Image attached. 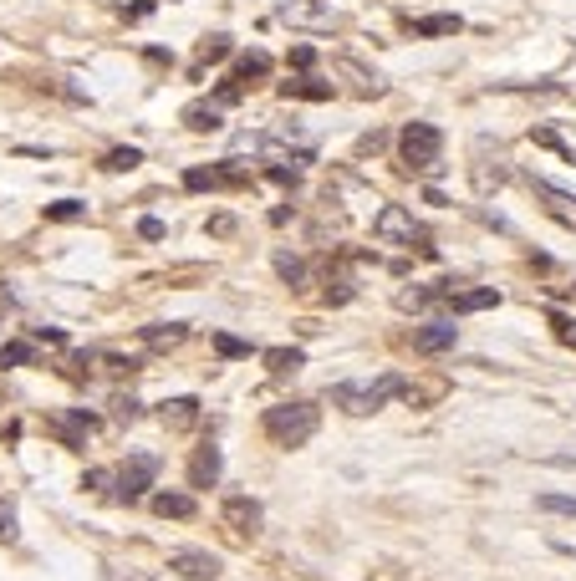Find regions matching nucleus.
Returning <instances> with one entry per match:
<instances>
[{
    "label": "nucleus",
    "instance_id": "412c9836",
    "mask_svg": "<svg viewBox=\"0 0 576 581\" xmlns=\"http://www.w3.org/2000/svg\"><path fill=\"white\" fill-rule=\"evenodd\" d=\"M184 123L194 128V133H214V128H220V107L214 103H194V107H184Z\"/></svg>",
    "mask_w": 576,
    "mask_h": 581
},
{
    "label": "nucleus",
    "instance_id": "a211bd4d",
    "mask_svg": "<svg viewBox=\"0 0 576 581\" xmlns=\"http://www.w3.org/2000/svg\"><path fill=\"white\" fill-rule=\"evenodd\" d=\"M281 97H301V103H327L331 97V82H322V77H296V82H281Z\"/></svg>",
    "mask_w": 576,
    "mask_h": 581
},
{
    "label": "nucleus",
    "instance_id": "f03ea898",
    "mask_svg": "<svg viewBox=\"0 0 576 581\" xmlns=\"http://www.w3.org/2000/svg\"><path fill=\"white\" fill-rule=\"evenodd\" d=\"M505 179H510V153H505V143H494L490 133H474L470 138V184L479 199H490L494 189H505Z\"/></svg>",
    "mask_w": 576,
    "mask_h": 581
},
{
    "label": "nucleus",
    "instance_id": "0eeeda50",
    "mask_svg": "<svg viewBox=\"0 0 576 581\" xmlns=\"http://www.w3.org/2000/svg\"><path fill=\"white\" fill-rule=\"evenodd\" d=\"M276 16L286 26H301V31H337V11L327 0H281Z\"/></svg>",
    "mask_w": 576,
    "mask_h": 581
},
{
    "label": "nucleus",
    "instance_id": "f257e3e1",
    "mask_svg": "<svg viewBox=\"0 0 576 581\" xmlns=\"http://www.w3.org/2000/svg\"><path fill=\"white\" fill-rule=\"evenodd\" d=\"M403 393H409V377L388 373V377H378V383H337L327 398H331V408L362 418V414H378L383 403H393V398H403Z\"/></svg>",
    "mask_w": 576,
    "mask_h": 581
},
{
    "label": "nucleus",
    "instance_id": "6e6552de",
    "mask_svg": "<svg viewBox=\"0 0 576 581\" xmlns=\"http://www.w3.org/2000/svg\"><path fill=\"white\" fill-rule=\"evenodd\" d=\"M220 520H225L230 536H261L266 510H261V500H250V495H230L225 505H220Z\"/></svg>",
    "mask_w": 576,
    "mask_h": 581
},
{
    "label": "nucleus",
    "instance_id": "1a4fd4ad",
    "mask_svg": "<svg viewBox=\"0 0 576 581\" xmlns=\"http://www.w3.org/2000/svg\"><path fill=\"white\" fill-rule=\"evenodd\" d=\"M168 571L184 577V581H214L225 571V561L214 556V551H174V556H168Z\"/></svg>",
    "mask_w": 576,
    "mask_h": 581
},
{
    "label": "nucleus",
    "instance_id": "c85d7f7f",
    "mask_svg": "<svg viewBox=\"0 0 576 581\" xmlns=\"http://www.w3.org/2000/svg\"><path fill=\"white\" fill-rule=\"evenodd\" d=\"M214 352L220 357H250V342H240V337H230V332H214Z\"/></svg>",
    "mask_w": 576,
    "mask_h": 581
},
{
    "label": "nucleus",
    "instance_id": "f8f14e48",
    "mask_svg": "<svg viewBox=\"0 0 576 581\" xmlns=\"http://www.w3.org/2000/svg\"><path fill=\"white\" fill-rule=\"evenodd\" d=\"M454 342H459V327L454 321H429V327H418L413 332V352H449Z\"/></svg>",
    "mask_w": 576,
    "mask_h": 581
},
{
    "label": "nucleus",
    "instance_id": "7c9ffc66",
    "mask_svg": "<svg viewBox=\"0 0 576 581\" xmlns=\"http://www.w3.org/2000/svg\"><path fill=\"white\" fill-rule=\"evenodd\" d=\"M225 57H230V36H209L199 46V62H225Z\"/></svg>",
    "mask_w": 576,
    "mask_h": 581
},
{
    "label": "nucleus",
    "instance_id": "20e7f679",
    "mask_svg": "<svg viewBox=\"0 0 576 581\" xmlns=\"http://www.w3.org/2000/svg\"><path fill=\"white\" fill-rule=\"evenodd\" d=\"M372 235H378L383 245H409V250L418 245L424 255H433L429 229L418 225V220H413V214H409L403 205H383V209H378V220H372Z\"/></svg>",
    "mask_w": 576,
    "mask_h": 581
},
{
    "label": "nucleus",
    "instance_id": "72a5a7b5",
    "mask_svg": "<svg viewBox=\"0 0 576 581\" xmlns=\"http://www.w3.org/2000/svg\"><path fill=\"white\" fill-rule=\"evenodd\" d=\"M138 235H144V240H164L168 229H164V220H153V214H144V220H138Z\"/></svg>",
    "mask_w": 576,
    "mask_h": 581
},
{
    "label": "nucleus",
    "instance_id": "cd10ccee",
    "mask_svg": "<svg viewBox=\"0 0 576 581\" xmlns=\"http://www.w3.org/2000/svg\"><path fill=\"white\" fill-rule=\"evenodd\" d=\"M535 510H546V515H576V495H541Z\"/></svg>",
    "mask_w": 576,
    "mask_h": 581
},
{
    "label": "nucleus",
    "instance_id": "39448f33",
    "mask_svg": "<svg viewBox=\"0 0 576 581\" xmlns=\"http://www.w3.org/2000/svg\"><path fill=\"white\" fill-rule=\"evenodd\" d=\"M439 153H444V133L433 123H409L398 133V159L418 174H433L439 168Z\"/></svg>",
    "mask_w": 576,
    "mask_h": 581
},
{
    "label": "nucleus",
    "instance_id": "f3484780",
    "mask_svg": "<svg viewBox=\"0 0 576 581\" xmlns=\"http://www.w3.org/2000/svg\"><path fill=\"white\" fill-rule=\"evenodd\" d=\"M159 418H164V429L184 434V429H194V418H199V403H194V398H174V403L159 408Z\"/></svg>",
    "mask_w": 576,
    "mask_h": 581
},
{
    "label": "nucleus",
    "instance_id": "4468645a",
    "mask_svg": "<svg viewBox=\"0 0 576 581\" xmlns=\"http://www.w3.org/2000/svg\"><path fill=\"white\" fill-rule=\"evenodd\" d=\"M444 301H449L459 316H470V312H490V306H500V290H494V286H479V290H444Z\"/></svg>",
    "mask_w": 576,
    "mask_h": 581
},
{
    "label": "nucleus",
    "instance_id": "ddd939ff",
    "mask_svg": "<svg viewBox=\"0 0 576 581\" xmlns=\"http://www.w3.org/2000/svg\"><path fill=\"white\" fill-rule=\"evenodd\" d=\"M220 184H245V174L235 168V159H225L220 168H189L184 189H220Z\"/></svg>",
    "mask_w": 576,
    "mask_h": 581
},
{
    "label": "nucleus",
    "instance_id": "bb28decb",
    "mask_svg": "<svg viewBox=\"0 0 576 581\" xmlns=\"http://www.w3.org/2000/svg\"><path fill=\"white\" fill-rule=\"evenodd\" d=\"M276 275H281L286 286H301V281H307V266H301L296 255H286V250H281V255H276Z\"/></svg>",
    "mask_w": 576,
    "mask_h": 581
},
{
    "label": "nucleus",
    "instance_id": "473e14b6",
    "mask_svg": "<svg viewBox=\"0 0 576 581\" xmlns=\"http://www.w3.org/2000/svg\"><path fill=\"white\" fill-rule=\"evenodd\" d=\"M551 327H556V337H561V342H566V347H576V321H572V316L551 312Z\"/></svg>",
    "mask_w": 576,
    "mask_h": 581
},
{
    "label": "nucleus",
    "instance_id": "e433bc0d",
    "mask_svg": "<svg viewBox=\"0 0 576 581\" xmlns=\"http://www.w3.org/2000/svg\"><path fill=\"white\" fill-rule=\"evenodd\" d=\"M148 16H153V0H138V5L128 11V21H148Z\"/></svg>",
    "mask_w": 576,
    "mask_h": 581
},
{
    "label": "nucleus",
    "instance_id": "c756f323",
    "mask_svg": "<svg viewBox=\"0 0 576 581\" xmlns=\"http://www.w3.org/2000/svg\"><path fill=\"white\" fill-rule=\"evenodd\" d=\"M138 414H144V403H138V398H123V393L113 398V418H118V423H133Z\"/></svg>",
    "mask_w": 576,
    "mask_h": 581
},
{
    "label": "nucleus",
    "instance_id": "6ab92c4d",
    "mask_svg": "<svg viewBox=\"0 0 576 581\" xmlns=\"http://www.w3.org/2000/svg\"><path fill=\"white\" fill-rule=\"evenodd\" d=\"M153 515H164V520H189V515H194V500L179 495V490H159V495H153Z\"/></svg>",
    "mask_w": 576,
    "mask_h": 581
},
{
    "label": "nucleus",
    "instance_id": "a878e982",
    "mask_svg": "<svg viewBox=\"0 0 576 581\" xmlns=\"http://www.w3.org/2000/svg\"><path fill=\"white\" fill-rule=\"evenodd\" d=\"M138 164H144V153H138V148H113V153L103 159L107 174H128V168H138Z\"/></svg>",
    "mask_w": 576,
    "mask_h": 581
},
{
    "label": "nucleus",
    "instance_id": "58836bf2",
    "mask_svg": "<svg viewBox=\"0 0 576 581\" xmlns=\"http://www.w3.org/2000/svg\"><path fill=\"white\" fill-rule=\"evenodd\" d=\"M535 143H546V148H561V138H556L551 128H535Z\"/></svg>",
    "mask_w": 576,
    "mask_h": 581
},
{
    "label": "nucleus",
    "instance_id": "b1692460",
    "mask_svg": "<svg viewBox=\"0 0 576 581\" xmlns=\"http://www.w3.org/2000/svg\"><path fill=\"white\" fill-rule=\"evenodd\" d=\"M26 362H36L31 342H0V368H26Z\"/></svg>",
    "mask_w": 576,
    "mask_h": 581
},
{
    "label": "nucleus",
    "instance_id": "5701e85b",
    "mask_svg": "<svg viewBox=\"0 0 576 581\" xmlns=\"http://www.w3.org/2000/svg\"><path fill=\"white\" fill-rule=\"evenodd\" d=\"M459 16H418V21H413V31H418V36H454V31H459Z\"/></svg>",
    "mask_w": 576,
    "mask_h": 581
},
{
    "label": "nucleus",
    "instance_id": "9d476101",
    "mask_svg": "<svg viewBox=\"0 0 576 581\" xmlns=\"http://www.w3.org/2000/svg\"><path fill=\"white\" fill-rule=\"evenodd\" d=\"M220 475H225V459H220V449H214V444H199V449H194V459H189V484H194V490H214V484H220Z\"/></svg>",
    "mask_w": 576,
    "mask_h": 581
},
{
    "label": "nucleus",
    "instance_id": "423d86ee",
    "mask_svg": "<svg viewBox=\"0 0 576 581\" xmlns=\"http://www.w3.org/2000/svg\"><path fill=\"white\" fill-rule=\"evenodd\" d=\"M153 479H159V454H133L118 469V490L113 495L123 500V505H133V500H144L153 490Z\"/></svg>",
    "mask_w": 576,
    "mask_h": 581
},
{
    "label": "nucleus",
    "instance_id": "dca6fc26",
    "mask_svg": "<svg viewBox=\"0 0 576 581\" xmlns=\"http://www.w3.org/2000/svg\"><path fill=\"white\" fill-rule=\"evenodd\" d=\"M535 194L546 199V209H551L561 225H576V194H566V189H556V184H546V179H535Z\"/></svg>",
    "mask_w": 576,
    "mask_h": 581
},
{
    "label": "nucleus",
    "instance_id": "f704fd0d",
    "mask_svg": "<svg viewBox=\"0 0 576 581\" xmlns=\"http://www.w3.org/2000/svg\"><path fill=\"white\" fill-rule=\"evenodd\" d=\"M311 62H316V51H311V46H291V66H301V72H307Z\"/></svg>",
    "mask_w": 576,
    "mask_h": 581
},
{
    "label": "nucleus",
    "instance_id": "393cba45",
    "mask_svg": "<svg viewBox=\"0 0 576 581\" xmlns=\"http://www.w3.org/2000/svg\"><path fill=\"white\" fill-rule=\"evenodd\" d=\"M46 220H57V225L87 220V205H82V199H57V205H46Z\"/></svg>",
    "mask_w": 576,
    "mask_h": 581
},
{
    "label": "nucleus",
    "instance_id": "9b49d317",
    "mask_svg": "<svg viewBox=\"0 0 576 581\" xmlns=\"http://www.w3.org/2000/svg\"><path fill=\"white\" fill-rule=\"evenodd\" d=\"M51 429H57L72 449H87V438L97 434V414H87V408H66V414L51 418Z\"/></svg>",
    "mask_w": 576,
    "mask_h": 581
},
{
    "label": "nucleus",
    "instance_id": "2f4dec72",
    "mask_svg": "<svg viewBox=\"0 0 576 581\" xmlns=\"http://www.w3.org/2000/svg\"><path fill=\"white\" fill-rule=\"evenodd\" d=\"M16 536H21V520H16V510H11V505H0V540L11 546Z\"/></svg>",
    "mask_w": 576,
    "mask_h": 581
},
{
    "label": "nucleus",
    "instance_id": "2eb2a0df",
    "mask_svg": "<svg viewBox=\"0 0 576 581\" xmlns=\"http://www.w3.org/2000/svg\"><path fill=\"white\" fill-rule=\"evenodd\" d=\"M138 337H144V347H153V352H168V347H179L189 337V327L184 321H148Z\"/></svg>",
    "mask_w": 576,
    "mask_h": 581
},
{
    "label": "nucleus",
    "instance_id": "4be33fe9",
    "mask_svg": "<svg viewBox=\"0 0 576 581\" xmlns=\"http://www.w3.org/2000/svg\"><path fill=\"white\" fill-rule=\"evenodd\" d=\"M266 72H270V51L255 46V51H245V57L235 62V82H245V77H266Z\"/></svg>",
    "mask_w": 576,
    "mask_h": 581
},
{
    "label": "nucleus",
    "instance_id": "7ed1b4c3",
    "mask_svg": "<svg viewBox=\"0 0 576 581\" xmlns=\"http://www.w3.org/2000/svg\"><path fill=\"white\" fill-rule=\"evenodd\" d=\"M316 434V408L311 403H276L266 408V438L281 449H301Z\"/></svg>",
    "mask_w": 576,
    "mask_h": 581
},
{
    "label": "nucleus",
    "instance_id": "c9c22d12",
    "mask_svg": "<svg viewBox=\"0 0 576 581\" xmlns=\"http://www.w3.org/2000/svg\"><path fill=\"white\" fill-rule=\"evenodd\" d=\"M107 484H113V475H107V469H92V475L82 479V490H107Z\"/></svg>",
    "mask_w": 576,
    "mask_h": 581
},
{
    "label": "nucleus",
    "instance_id": "aec40b11",
    "mask_svg": "<svg viewBox=\"0 0 576 581\" xmlns=\"http://www.w3.org/2000/svg\"><path fill=\"white\" fill-rule=\"evenodd\" d=\"M266 368L270 373H296V368H307V352H301V347H270Z\"/></svg>",
    "mask_w": 576,
    "mask_h": 581
},
{
    "label": "nucleus",
    "instance_id": "4c0bfd02",
    "mask_svg": "<svg viewBox=\"0 0 576 581\" xmlns=\"http://www.w3.org/2000/svg\"><path fill=\"white\" fill-rule=\"evenodd\" d=\"M36 342H51V347H62L66 337H62V332H57V327H42V332H36Z\"/></svg>",
    "mask_w": 576,
    "mask_h": 581
}]
</instances>
